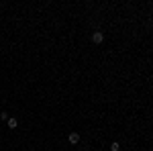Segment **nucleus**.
I'll list each match as a JSON object with an SVG mask.
<instances>
[{"instance_id":"obj_1","label":"nucleus","mask_w":153,"mask_h":151,"mask_svg":"<svg viewBox=\"0 0 153 151\" xmlns=\"http://www.w3.org/2000/svg\"><path fill=\"white\" fill-rule=\"evenodd\" d=\"M102 41H104V33H102V31H94V33H92V43H94V45H100Z\"/></svg>"},{"instance_id":"obj_2","label":"nucleus","mask_w":153,"mask_h":151,"mask_svg":"<svg viewBox=\"0 0 153 151\" xmlns=\"http://www.w3.org/2000/svg\"><path fill=\"white\" fill-rule=\"evenodd\" d=\"M68 141H70L71 145H78V143H80V133H76V131L70 133V135H68Z\"/></svg>"},{"instance_id":"obj_3","label":"nucleus","mask_w":153,"mask_h":151,"mask_svg":"<svg viewBox=\"0 0 153 151\" xmlns=\"http://www.w3.org/2000/svg\"><path fill=\"white\" fill-rule=\"evenodd\" d=\"M16 127H19V121H16L14 116H10V118H8V129H16Z\"/></svg>"},{"instance_id":"obj_4","label":"nucleus","mask_w":153,"mask_h":151,"mask_svg":"<svg viewBox=\"0 0 153 151\" xmlns=\"http://www.w3.org/2000/svg\"><path fill=\"white\" fill-rule=\"evenodd\" d=\"M110 151H120V145H118L117 141H112V145H110Z\"/></svg>"},{"instance_id":"obj_5","label":"nucleus","mask_w":153,"mask_h":151,"mask_svg":"<svg viewBox=\"0 0 153 151\" xmlns=\"http://www.w3.org/2000/svg\"><path fill=\"white\" fill-rule=\"evenodd\" d=\"M8 118H10L8 112H2V115H0V121H8Z\"/></svg>"},{"instance_id":"obj_6","label":"nucleus","mask_w":153,"mask_h":151,"mask_svg":"<svg viewBox=\"0 0 153 151\" xmlns=\"http://www.w3.org/2000/svg\"><path fill=\"white\" fill-rule=\"evenodd\" d=\"M0 125H2V121H0Z\"/></svg>"}]
</instances>
